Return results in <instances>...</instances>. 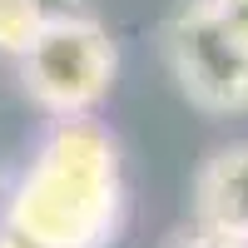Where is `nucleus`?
<instances>
[{"label":"nucleus","mask_w":248,"mask_h":248,"mask_svg":"<svg viewBox=\"0 0 248 248\" xmlns=\"http://www.w3.org/2000/svg\"><path fill=\"white\" fill-rule=\"evenodd\" d=\"M124 164L105 119H50L35 154L15 174L0 229L35 248H109L124 229Z\"/></svg>","instance_id":"nucleus-1"},{"label":"nucleus","mask_w":248,"mask_h":248,"mask_svg":"<svg viewBox=\"0 0 248 248\" xmlns=\"http://www.w3.org/2000/svg\"><path fill=\"white\" fill-rule=\"evenodd\" d=\"M119 75V45L94 15L60 20L20 55V90L50 119H85L109 99Z\"/></svg>","instance_id":"nucleus-2"},{"label":"nucleus","mask_w":248,"mask_h":248,"mask_svg":"<svg viewBox=\"0 0 248 248\" xmlns=\"http://www.w3.org/2000/svg\"><path fill=\"white\" fill-rule=\"evenodd\" d=\"M164 65L179 94L203 114H248V45L199 5H184L159 30Z\"/></svg>","instance_id":"nucleus-3"},{"label":"nucleus","mask_w":248,"mask_h":248,"mask_svg":"<svg viewBox=\"0 0 248 248\" xmlns=\"http://www.w3.org/2000/svg\"><path fill=\"white\" fill-rule=\"evenodd\" d=\"M194 229L248 248V139L223 144L194 174Z\"/></svg>","instance_id":"nucleus-4"},{"label":"nucleus","mask_w":248,"mask_h":248,"mask_svg":"<svg viewBox=\"0 0 248 248\" xmlns=\"http://www.w3.org/2000/svg\"><path fill=\"white\" fill-rule=\"evenodd\" d=\"M40 30H45V15L35 0H0V55L5 60H20Z\"/></svg>","instance_id":"nucleus-5"},{"label":"nucleus","mask_w":248,"mask_h":248,"mask_svg":"<svg viewBox=\"0 0 248 248\" xmlns=\"http://www.w3.org/2000/svg\"><path fill=\"white\" fill-rule=\"evenodd\" d=\"M203 10H209L218 25H229L243 45H248V0H199Z\"/></svg>","instance_id":"nucleus-6"},{"label":"nucleus","mask_w":248,"mask_h":248,"mask_svg":"<svg viewBox=\"0 0 248 248\" xmlns=\"http://www.w3.org/2000/svg\"><path fill=\"white\" fill-rule=\"evenodd\" d=\"M40 15H45V25H60V20H79V15H90L85 0H35Z\"/></svg>","instance_id":"nucleus-7"},{"label":"nucleus","mask_w":248,"mask_h":248,"mask_svg":"<svg viewBox=\"0 0 248 248\" xmlns=\"http://www.w3.org/2000/svg\"><path fill=\"white\" fill-rule=\"evenodd\" d=\"M164 248H238V243H229V238H218V233H203V229H179Z\"/></svg>","instance_id":"nucleus-8"},{"label":"nucleus","mask_w":248,"mask_h":248,"mask_svg":"<svg viewBox=\"0 0 248 248\" xmlns=\"http://www.w3.org/2000/svg\"><path fill=\"white\" fill-rule=\"evenodd\" d=\"M0 248H35V243L20 238V233H10V229H0Z\"/></svg>","instance_id":"nucleus-9"}]
</instances>
